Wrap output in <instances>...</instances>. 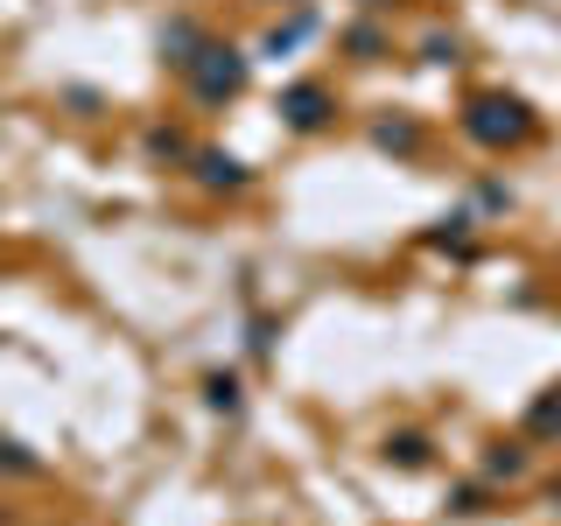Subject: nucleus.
Returning a JSON list of instances; mask_svg holds the SVG:
<instances>
[{"label": "nucleus", "mask_w": 561, "mask_h": 526, "mask_svg": "<svg viewBox=\"0 0 561 526\" xmlns=\"http://www.w3.org/2000/svg\"><path fill=\"white\" fill-rule=\"evenodd\" d=\"M302 35H309V14H295V22H280V28L267 35V57H280V49H295Z\"/></svg>", "instance_id": "obj_9"}, {"label": "nucleus", "mask_w": 561, "mask_h": 526, "mask_svg": "<svg viewBox=\"0 0 561 526\" xmlns=\"http://www.w3.org/2000/svg\"><path fill=\"white\" fill-rule=\"evenodd\" d=\"M204 393H210V408H225V414H232V408H239V379H210V386H204Z\"/></svg>", "instance_id": "obj_11"}, {"label": "nucleus", "mask_w": 561, "mask_h": 526, "mask_svg": "<svg viewBox=\"0 0 561 526\" xmlns=\"http://www.w3.org/2000/svg\"><path fill=\"white\" fill-rule=\"evenodd\" d=\"M526 435H561V379L526 408Z\"/></svg>", "instance_id": "obj_5"}, {"label": "nucleus", "mask_w": 561, "mask_h": 526, "mask_svg": "<svg viewBox=\"0 0 561 526\" xmlns=\"http://www.w3.org/2000/svg\"><path fill=\"white\" fill-rule=\"evenodd\" d=\"M386 449H393L400 464H421V435H400V443H386Z\"/></svg>", "instance_id": "obj_13"}, {"label": "nucleus", "mask_w": 561, "mask_h": 526, "mask_svg": "<svg viewBox=\"0 0 561 526\" xmlns=\"http://www.w3.org/2000/svg\"><path fill=\"white\" fill-rule=\"evenodd\" d=\"M373 140H379V148H393V155H414L421 148V127H414V119H379Z\"/></svg>", "instance_id": "obj_7"}, {"label": "nucleus", "mask_w": 561, "mask_h": 526, "mask_svg": "<svg viewBox=\"0 0 561 526\" xmlns=\"http://www.w3.org/2000/svg\"><path fill=\"white\" fill-rule=\"evenodd\" d=\"M330 113H337V99H330L316 78H302V84H288V92H280V119H288L295 134H323Z\"/></svg>", "instance_id": "obj_3"}, {"label": "nucleus", "mask_w": 561, "mask_h": 526, "mask_svg": "<svg viewBox=\"0 0 561 526\" xmlns=\"http://www.w3.org/2000/svg\"><path fill=\"white\" fill-rule=\"evenodd\" d=\"M190 92H197L204 105H225V99H239L245 92V78H253V64L239 57V49H225V43H204L197 57H190Z\"/></svg>", "instance_id": "obj_2"}, {"label": "nucleus", "mask_w": 561, "mask_h": 526, "mask_svg": "<svg viewBox=\"0 0 561 526\" xmlns=\"http://www.w3.org/2000/svg\"><path fill=\"white\" fill-rule=\"evenodd\" d=\"M148 155H169V162H175V155H190V148H183V134L154 127V134H148Z\"/></svg>", "instance_id": "obj_10"}, {"label": "nucleus", "mask_w": 561, "mask_h": 526, "mask_svg": "<svg viewBox=\"0 0 561 526\" xmlns=\"http://www.w3.org/2000/svg\"><path fill=\"white\" fill-rule=\"evenodd\" d=\"M162 49H175V70H190V57H197L204 49V35H197V22H169V35H162Z\"/></svg>", "instance_id": "obj_6"}, {"label": "nucleus", "mask_w": 561, "mask_h": 526, "mask_svg": "<svg viewBox=\"0 0 561 526\" xmlns=\"http://www.w3.org/2000/svg\"><path fill=\"white\" fill-rule=\"evenodd\" d=\"M463 134L478 148H519V140H534V105L513 92H478L463 105Z\"/></svg>", "instance_id": "obj_1"}, {"label": "nucleus", "mask_w": 561, "mask_h": 526, "mask_svg": "<svg viewBox=\"0 0 561 526\" xmlns=\"http://www.w3.org/2000/svg\"><path fill=\"white\" fill-rule=\"evenodd\" d=\"M190 162H197V183L204 190H245V183H253L245 162H239V155H225V148H197Z\"/></svg>", "instance_id": "obj_4"}, {"label": "nucleus", "mask_w": 561, "mask_h": 526, "mask_svg": "<svg viewBox=\"0 0 561 526\" xmlns=\"http://www.w3.org/2000/svg\"><path fill=\"white\" fill-rule=\"evenodd\" d=\"M421 49H428V64H456V35H449V43H443V35H428Z\"/></svg>", "instance_id": "obj_12"}, {"label": "nucleus", "mask_w": 561, "mask_h": 526, "mask_svg": "<svg viewBox=\"0 0 561 526\" xmlns=\"http://www.w3.org/2000/svg\"><path fill=\"white\" fill-rule=\"evenodd\" d=\"M484 470H491V478H519V470H526V449L519 443H499V449L484 456Z\"/></svg>", "instance_id": "obj_8"}]
</instances>
